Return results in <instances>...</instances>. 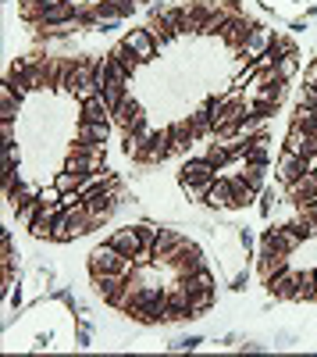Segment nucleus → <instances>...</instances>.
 I'll return each mask as SVG.
<instances>
[{"instance_id": "1", "label": "nucleus", "mask_w": 317, "mask_h": 357, "mask_svg": "<svg viewBox=\"0 0 317 357\" xmlns=\"http://www.w3.org/2000/svg\"><path fill=\"white\" fill-rule=\"evenodd\" d=\"M93 286H97V293L104 296V304H111V307H125V296H129V279H125V275H118V272L97 275Z\"/></svg>"}, {"instance_id": "2", "label": "nucleus", "mask_w": 317, "mask_h": 357, "mask_svg": "<svg viewBox=\"0 0 317 357\" xmlns=\"http://www.w3.org/2000/svg\"><path fill=\"white\" fill-rule=\"evenodd\" d=\"M122 264H125V254L114 250L111 243H104V247H97V250L90 254V275H93V279H97V275H111V272H118Z\"/></svg>"}, {"instance_id": "3", "label": "nucleus", "mask_w": 317, "mask_h": 357, "mask_svg": "<svg viewBox=\"0 0 317 357\" xmlns=\"http://www.w3.org/2000/svg\"><path fill=\"white\" fill-rule=\"evenodd\" d=\"M218 178V168L207 161V158H189L179 172V183L182 186H196V183H214Z\"/></svg>"}, {"instance_id": "4", "label": "nucleus", "mask_w": 317, "mask_h": 357, "mask_svg": "<svg viewBox=\"0 0 317 357\" xmlns=\"http://www.w3.org/2000/svg\"><path fill=\"white\" fill-rule=\"evenodd\" d=\"M253 25L257 22H250L246 15H232L225 22V29H221V40L232 47V50H243V43L250 40V33H253Z\"/></svg>"}, {"instance_id": "5", "label": "nucleus", "mask_w": 317, "mask_h": 357, "mask_svg": "<svg viewBox=\"0 0 317 357\" xmlns=\"http://www.w3.org/2000/svg\"><path fill=\"white\" fill-rule=\"evenodd\" d=\"M168 264L175 268V279H186V275L196 272V268H204V254H200L196 243H186L182 250H175V257H171Z\"/></svg>"}, {"instance_id": "6", "label": "nucleus", "mask_w": 317, "mask_h": 357, "mask_svg": "<svg viewBox=\"0 0 317 357\" xmlns=\"http://www.w3.org/2000/svg\"><path fill=\"white\" fill-rule=\"evenodd\" d=\"M285 151L300 154V158H310V154H317V136L293 122V126H289V136H285Z\"/></svg>"}, {"instance_id": "7", "label": "nucleus", "mask_w": 317, "mask_h": 357, "mask_svg": "<svg viewBox=\"0 0 317 357\" xmlns=\"http://www.w3.org/2000/svg\"><path fill=\"white\" fill-rule=\"evenodd\" d=\"M189 240L179 232V229H161V236H157V243H154V257L161 261V264H168L171 257H175V250H182Z\"/></svg>"}, {"instance_id": "8", "label": "nucleus", "mask_w": 317, "mask_h": 357, "mask_svg": "<svg viewBox=\"0 0 317 357\" xmlns=\"http://www.w3.org/2000/svg\"><path fill=\"white\" fill-rule=\"evenodd\" d=\"M122 43H125V47H129V50L139 57L143 65H147L150 57L157 54V43H154V36H150V29H132V33H129Z\"/></svg>"}, {"instance_id": "9", "label": "nucleus", "mask_w": 317, "mask_h": 357, "mask_svg": "<svg viewBox=\"0 0 317 357\" xmlns=\"http://www.w3.org/2000/svg\"><path fill=\"white\" fill-rule=\"evenodd\" d=\"M275 43V33H271V29L268 25H253V33H250V40L243 43V57H246V61H257V57H261L268 47Z\"/></svg>"}, {"instance_id": "10", "label": "nucleus", "mask_w": 317, "mask_h": 357, "mask_svg": "<svg viewBox=\"0 0 317 357\" xmlns=\"http://www.w3.org/2000/svg\"><path fill=\"white\" fill-rule=\"evenodd\" d=\"M111 118H114V122H118L125 132H139L143 126H147V118H143V107H139L132 97H125V104H122L118 111H114Z\"/></svg>"}, {"instance_id": "11", "label": "nucleus", "mask_w": 317, "mask_h": 357, "mask_svg": "<svg viewBox=\"0 0 317 357\" xmlns=\"http://www.w3.org/2000/svg\"><path fill=\"white\" fill-rule=\"evenodd\" d=\"M289 200H296V204L317 200V172H303L296 183H289Z\"/></svg>"}, {"instance_id": "12", "label": "nucleus", "mask_w": 317, "mask_h": 357, "mask_svg": "<svg viewBox=\"0 0 317 357\" xmlns=\"http://www.w3.org/2000/svg\"><path fill=\"white\" fill-rule=\"evenodd\" d=\"M107 243H111L114 250H122L125 257H136V254H139V247H143V240H139V229H136V225H129V229H118V232H114Z\"/></svg>"}, {"instance_id": "13", "label": "nucleus", "mask_w": 317, "mask_h": 357, "mask_svg": "<svg viewBox=\"0 0 317 357\" xmlns=\"http://www.w3.org/2000/svg\"><path fill=\"white\" fill-rule=\"evenodd\" d=\"M107 118H111V107H107V100L100 93L93 100L79 104V122H107Z\"/></svg>"}, {"instance_id": "14", "label": "nucleus", "mask_w": 317, "mask_h": 357, "mask_svg": "<svg viewBox=\"0 0 317 357\" xmlns=\"http://www.w3.org/2000/svg\"><path fill=\"white\" fill-rule=\"evenodd\" d=\"M307 172V165H303V158L300 154H289L285 151L282 158H278V175H282V183L289 186V183H296V178Z\"/></svg>"}, {"instance_id": "15", "label": "nucleus", "mask_w": 317, "mask_h": 357, "mask_svg": "<svg viewBox=\"0 0 317 357\" xmlns=\"http://www.w3.org/2000/svg\"><path fill=\"white\" fill-rule=\"evenodd\" d=\"M268 286V293L271 296H278V301H296V272L289 268L285 275H278V279H271V282H264Z\"/></svg>"}, {"instance_id": "16", "label": "nucleus", "mask_w": 317, "mask_h": 357, "mask_svg": "<svg viewBox=\"0 0 317 357\" xmlns=\"http://www.w3.org/2000/svg\"><path fill=\"white\" fill-rule=\"evenodd\" d=\"M285 272H289V257L285 254H261V279L264 282H271V279H278Z\"/></svg>"}, {"instance_id": "17", "label": "nucleus", "mask_w": 317, "mask_h": 357, "mask_svg": "<svg viewBox=\"0 0 317 357\" xmlns=\"http://www.w3.org/2000/svg\"><path fill=\"white\" fill-rule=\"evenodd\" d=\"M104 165V154H68L65 168L75 172V175H90V172H100Z\"/></svg>"}, {"instance_id": "18", "label": "nucleus", "mask_w": 317, "mask_h": 357, "mask_svg": "<svg viewBox=\"0 0 317 357\" xmlns=\"http://www.w3.org/2000/svg\"><path fill=\"white\" fill-rule=\"evenodd\" d=\"M107 132H111V122H79L75 139H86V143H107Z\"/></svg>"}, {"instance_id": "19", "label": "nucleus", "mask_w": 317, "mask_h": 357, "mask_svg": "<svg viewBox=\"0 0 317 357\" xmlns=\"http://www.w3.org/2000/svg\"><path fill=\"white\" fill-rule=\"evenodd\" d=\"M228 200H232V178L228 175H218V183L211 186V193H207V207H228Z\"/></svg>"}, {"instance_id": "20", "label": "nucleus", "mask_w": 317, "mask_h": 357, "mask_svg": "<svg viewBox=\"0 0 317 357\" xmlns=\"http://www.w3.org/2000/svg\"><path fill=\"white\" fill-rule=\"evenodd\" d=\"M18 107H22V97L4 82V86H0V118H4V122H15V118H18Z\"/></svg>"}, {"instance_id": "21", "label": "nucleus", "mask_w": 317, "mask_h": 357, "mask_svg": "<svg viewBox=\"0 0 317 357\" xmlns=\"http://www.w3.org/2000/svg\"><path fill=\"white\" fill-rule=\"evenodd\" d=\"M40 211H43V200L40 197H29V200H22L18 207H15V215H18V225L22 229H29L36 218H40Z\"/></svg>"}, {"instance_id": "22", "label": "nucleus", "mask_w": 317, "mask_h": 357, "mask_svg": "<svg viewBox=\"0 0 317 357\" xmlns=\"http://www.w3.org/2000/svg\"><path fill=\"white\" fill-rule=\"evenodd\" d=\"M168 132H171V151H175V154L189 151V143L196 139V132H193V126H189V122H179V126H171Z\"/></svg>"}, {"instance_id": "23", "label": "nucleus", "mask_w": 317, "mask_h": 357, "mask_svg": "<svg viewBox=\"0 0 317 357\" xmlns=\"http://www.w3.org/2000/svg\"><path fill=\"white\" fill-rule=\"evenodd\" d=\"M214 301H218V293H214V289H200V293H189V311H193V318H204V314L214 307Z\"/></svg>"}, {"instance_id": "24", "label": "nucleus", "mask_w": 317, "mask_h": 357, "mask_svg": "<svg viewBox=\"0 0 317 357\" xmlns=\"http://www.w3.org/2000/svg\"><path fill=\"white\" fill-rule=\"evenodd\" d=\"M253 197H257V190H250L243 178H232V200H228V207H232V211H243V207H250Z\"/></svg>"}, {"instance_id": "25", "label": "nucleus", "mask_w": 317, "mask_h": 357, "mask_svg": "<svg viewBox=\"0 0 317 357\" xmlns=\"http://www.w3.org/2000/svg\"><path fill=\"white\" fill-rule=\"evenodd\" d=\"M296 301H317V279L310 272H296Z\"/></svg>"}, {"instance_id": "26", "label": "nucleus", "mask_w": 317, "mask_h": 357, "mask_svg": "<svg viewBox=\"0 0 317 357\" xmlns=\"http://www.w3.org/2000/svg\"><path fill=\"white\" fill-rule=\"evenodd\" d=\"M171 33L175 36H182V22H186V8H161V15H157Z\"/></svg>"}, {"instance_id": "27", "label": "nucleus", "mask_w": 317, "mask_h": 357, "mask_svg": "<svg viewBox=\"0 0 317 357\" xmlns=\"http://www.w3.org/2000/svg\"><path fill=\"white\" fill-rule=\"evenodd\" d=\"M111 57H114V61H118V65H122L125 72H136V68L143 65L139 57H136V54H132V50L125 47V43H118V47H114V50H111Z\"/></svg>"}, {"instance_id": "28", "label": "nucleus", "mask_w": 317, "mask_h": 357, "mask_svg": "<svg viewBox=\"0 0 317 357\" xmlns=\"http://www.w3.org/2000/svg\"><path fill=\"white\" fill-rule=\"evenodd\" d=\"M243 183L250 186V190H257V193H261V186H264V165H250L246 161V168H243Z\"/></svg>"}, {"instance_id": "29", "label": "nucleus", "mask_w": 317, "mask_h": 357, "mask_svg": "<svg viewBox=\"0 0 317 357\" xmlns=\"http://www.w3.org/2000/svg\"><path fill=\"white\" fill-rule=\"evenodd\" d=\"M204 158H207L214 168H225L228 161H232V146H228V143H214V146H211V151H207Z\"/></svg>"}, {"instance_id": "30", "label": "nucleus", "mask_w": 317, "mask_h": 357, "mask_svg": "<svg viewBox=\"0 0 317 357\" xmlns=\"http://www.w3.org/2000/svg\"><path fill=\"white\" fill-rule=\"evenodd\" d=\"M275 107H278V104H271V100H264V97H253V100L246 104V114H250V118H271Z\"/></svg>"}, {"instance_id": "31", "label": "nucleus", "mask_w": 317, "mask_h": 357, "mask_svg": "<svg viewBox=\"0 0 317 357\" xmlns=\"http://www.w3.org/2000/svg\"><path fill=\"white\" fill-rule=\"evenodd\" d=\"M82 178H86V175H75V172H68V168H65L61 175L54 178V186L61 190V193H72V190H79V186H82Z\"/></svg>"}, {"instance_id": "32", "label": "nucleus", "mask_w": 317, "mask_h": 357, "mask_svg": "<svg viewBox=\"0 0 317 357\" xmlns=\"http://www.w3.org/2000/svg\"><path fill=\"white\" fill-rule=\"evenodd\" d=\"M293 122H296V126H303L307 132H314V136H317V111H310V107H300V104H296Z\"/></svg>"}, {"instance_id": "33", "label": "nucleus", "mask_w": 317, "mask_h": 357, "mask_svg": "<svg viewBox=\"0 0 317 357\" xmlns=\"http://www.w3.org/2000/svg\"><path fill=\"white\" fill-rule=\"evenodd\" d=\"M147 29H150V36H154V43H157V47H164L168 40H175V33H171V29H168V25L157 18V15H154V22H150Z\"/></svg>"}, {"instance_id": "34", "label": "nucleus", "mask_w": 317, "mask_h": 357, "mask_svg": "<svg viewBox=\"0 0 317 357\" xmlns=\"http://www.w3.org/2000/svg\"><path fill=\"white\" fill-rule=\"evenodd\" d=\"M104 8H111L114 15H122V18H129V15H136L139 0H104Z\"/></svg>"}, {"instance_id": "35", "label": "nucleus", "mask_w": 317, "mask_h": 357, "mask_svg": "<svg viewBox=\"0 0 317 357\" xmlns=\"http://www.w3.org/2000/svg\"><path fill=\"white\" fill-rule=\"evenodd\" d=\"M136 229H139V240H143V247H154V243H157V236H161V229H157L154 222H139Z\"/></svg>"}, {"instance_id": "36", "label": "nucleus", "mask_w": 317, "mask_h": 357, "mask_svg": "<svg viewBox=\"0 0 317 357\" xmlns=\"http://www.w3.org/2000/svg\"><path fill=\"white\" fill-rule=\"evenodd\" d=\"M275 68H278V75H282L285 82H289V79H293V72H296V54H285Z\"/></svg>"}, {"instance_id": "37", "label": "nucleus", "mask_w": 317, "mask_h": 357, "mask_svg": "<svg viewBox=\"0 0 317 357\" xmlns=\"http://www.w3.org/2000/svg\"><path fill=\"white\" fill-rule=\"evenodd\" d=\"M214 183H218V178H214ZM214 183H196V186H182V190H186L189 200H207V193H211Z\"/></svg>"}, {"instance_id": "38", "label": "nucleus", "mask_w": 317, "mask_h": 357, "mask_svg": "<svg viewBox=\"0 0 317 357\" xmlns=\"http://www.w3.org/2000/svg\"><path fill=\"white\" fill-rule=\"evenodd\" d=\"M300 107L317 111V89H314V86H303V89H300Z\"/></svg>"}, {"instance_id": "39", "label": "nucleus", "mask_w": 317, "mask_h": 357, "mask_svg": "<svg viewBox=\"0 0 317 357\" xmlns=\"http://www.w3.org/2000/svg\"><path fill=\"white\" fill-rule=\"evenodd\" d=\"M18 165V151H15V143L4 146V168H15Z\"/></svg>"}, {"instance_id": "40", "label": "nucleus", "mask_w": 317, "mask_h": 357, "mask_svg": "<svg viewBox=\"0 0 317 357\" xmlns=\"http://www.w3.org/2000/svg\"><path fill=\"white\" fill-rule=\"evenodd\" d=\"M40 200H43V204H57V200H61V190H57V186H50V190H40Z\"/></svg>"}, {"instance_id": "41", "label": "nucleus", "mask_w": 317, "mask_h": 357, "mask_svg": "<svg viewBox=\"0 0 317 357\" xmlns=\"http://www.w3.org/2000/svg\"><path fill=\"white\" fill-rule=\"evenodd\" d=\"M303 86H317V61L303 72Z\"/></svg>"}, {"instance_id": "42", "label": "nucleus", "mask_w": 317, "mask_h": 357, "mask_svg": "<svg viewBox=\"0 0 317 357\" xmlns=\"http://www.w3.org/2000/svg\"><path fill=\"white\" fill-rule=\"evenodd\" d=\"M310 222H314V225H317V215H314V218H310Z\"/></svg>"}, {"instance_id": "43", "label": "nucleus", "mask_w": 317, "mask_h": 357, "mask_svg": "<svg viewBox=\"0 0 317 357\" xmlns=\"http://www.w3.org/2000/svg\"><path fill=\"white\" fill-rule=\"evenodd\" d=\"M314 279H317V268H314Z\"/></svg>"}]
</instances>
